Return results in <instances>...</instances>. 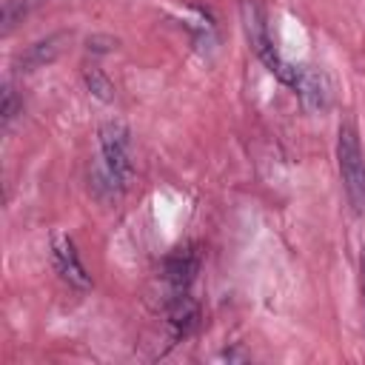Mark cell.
<instances>
[{
  "label": "cell",
  "instance_id": "cell-9",
  "mask_svg": "<svg viewBox=\"0 0 365 365\" xmlns=\"http://www.w3.org/2000/svg\"><path fill=\"white\" fill-rule=\"evenodd\" d=\"M359 291H362V314H365V248L359 254Z\"/></svg>",
  "mask_w": 365,
  "mask_h": 365
},
{
  "label": "cell",
  "instance_id": "cell-2",
  "mask_svg": "<svg viewBox=\"0 0 365 365\" xmlns=\"http://www.w3.org/2000/svg\"><path fill=\"white\" fill-rule=\"evenodd\" d=\"M100 151H103V182L111 194L123 191L131 177V134L120 120H108L100 128Z\"/></svg>",
  "mask_w": 365,
  "mask_h": 365
},
{
  "label": "cell",
  "instance_id": "cell-4",
  "mask_svg": "<svg viewBox=\"0 0 365 365\" xmlns=\"http://www.w3.org/2000/svg\"><path fill=\"white\" fill-rule=\"evenodd\" d=\"M291 88L311 108H325L328 100H331V86H328L325 74L317 71V68H311V66H297V77H294Z\"/></svg>",
  "mask_w": 365,
  "mask_h": 365
},
{
  "label": "cell",
  "instance_id": "cell-8",
  "mask_svg": "<svg viewBox=\"0 0 365 365\" xmlns=\"http://www.w3.org/2000/svg\"><path fill=\"white\" fill-rule=\"evenodd\" d=\"M3 97H6V103H3V120L9 123V120L14 117V94H11V88H6Z\"/></svg>",
  "mask_w": 365,
  "mask_h": 365
},
{
  "label": "cell",
  "instance_id": "cell-3",
  "mask_svg": "<svg viewBox=\"0 0 365 365\" xmlns=\"http://www.w3.org/2000/svg\"><path fill=\"white\" fill-rule=\"evenodd\" d=\"M51 259H54V271H57L68 285H74V288H80V291L91 288V277H88V271L83 268L71 237H66V234H57V237H54V242H51Z\"/></svg>",
  "mask_w": 365,
  "mask_h": 365
},
{
  "label": "cell",
  "instance_id": "cell-6",
  "mask_svg": "<svg viewBox=\"0 0 365 365\" xmlns=\"http://www.w3.org/2000/svg\"><path fill=\"white\" fill-rule=\"evenodd\" d=\"M63 40H66L63 34H54V37H46V40L29 46L26 54H20V66H23V71H31V68H40V66L51 63V60L60 54V48H63L60 43H63Z\"/></svg>",
  "mask_w": 365,
  "mask_h": 365
},
{
  "label": "cell",
  "instance_id": "cell-5",
  "mask_svg": "<svg viewBox=\"0 0 365 365\" xmlns=\"http://www.w3.org/2000/svg\"><path fill=\"white\" fill-rule=\"evenodd\" d=\"M197 265H200V259H197V254L191 251V248H177L168 259H165V282L171 285V291L174 294H182V291H188V285L194 282V274H197Z\"/></svg>",
  "mask_w": 365,
  "mask_h": 365
},
{
  "label": "cell",
  "instance_id": "cell-1",
  "mask_svg": "<svg viewBox=\"0 0 365 365\" xmlns=\"http://www.w3.org/2000/svg\"><path fill=\"white\" fill-rule=\"evenodd\" d=\"M336 165H339L342 188L354 214L365 217V154L359 145V134L348 120L339 125V134H336Z\"/></svg>",
  "mask_w": 365,
  "mask_h": 365
},
{
  "label": "cell",
  "instance_id": "cell-7",
  "mask_svg": "<svg viewBox=\"0 0 365 365\" xmlns=\"http://www.w3.org/2000/svg\"><path fill=\"white\" fill-rule=\"evenodd\" d=\"M86 83H88V88L100 97V100H111L114 94V88H111V83L106 80V74H100V68H91V71H86Z\"/></svg>",
  "mask_w": 365,
  "mask_h": 365
}]
</instances>
